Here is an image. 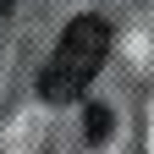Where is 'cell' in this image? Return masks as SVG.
Returning <instances> with one entry per match:
<instances>
[{
  "mask_svg": "<svg viewBox=\"0 0 154 154\" xmlns=\"http://www.w3.org/2000/svg\"><path fill=\"white\" fill-rule=\"evenodd\" d=\"M105 55H110V22H105V17H72L66 33L55 38V55L44 61L38 94H44V99H55V105L77 99V94L99 77Z\"/></svg>",
  "mask_w": 154,
  "mask_h": 154,
  "instance_id": "1",
  "label": "cell"
},
{
  "mask_svg": "<svg viewBox=\"0 0 154 154\" xmlns=\"http://www.w3.org/2000/svg\"><path fill=\"white\" fill-rule=\"evenodd\" d=\"M105 138H110V110L94 105V110H88V143H105Z\"/></svg>",
  "mask_w": 154,
  "mask_h": 154,
  "instance_id": "2",
  "label": "cell"
},
{
  "mask_svg": "<svg viewBox=\"0 0 154 154\" xmlns=\"http://www.w3.org/2000/svg\"><path fill=\"white\" fill-rule=\"evenodd\" d=\"M11 6H17V0H0V11H11Z\"/></svg>",
  "mask_w": 154,
  "mask_h": 154,
  "instance_id": "3",
  "label": "cell"
}]
</instances>
